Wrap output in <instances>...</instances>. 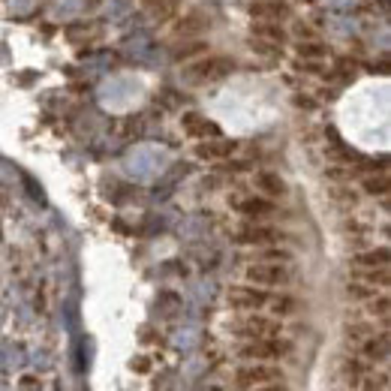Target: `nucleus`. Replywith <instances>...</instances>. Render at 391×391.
<instances>
[{"label":"nucleus","instance_id":"obj_14","mask_svg":"<svg viewBox=\"0 0 391 391\" xmlns=\"http://www.w3.org/2000/svg\"><path fill=\"white\" fill-rule=\"evenodd\" d=\"M352 265H355V268H388V247L359 253V256L352 259Z\"/></svg>","mask_w":391,"mask_h":391},{"label":"nucleus","instance_id":"obj_2","mask_svg":"<svg viewBox=\"0 0 391 391\" xmlns=\"http://www.w3.org/2000/svg\"><path fill=\"white\" fill-rule=\"evenodd\" d=\"M235 383L244 388H256V385H268V383H283V371L280 367H271L265 361H250L244 364L238 373H235Z\"/></svg>","mask_w":391,"mask_h":391},{"label":"nucleus","instance_id":"obj_25","mask_svg":"<svg viewBox=\"0 0 391 391\" xmlns=\"http://www.w3.org/2000/svg\"><path fill=\"white\" fill-rule=\"evenodd\" d=\"M253 391H286L283 385H277V383H268V385H256Z\"/></svg>","mask_w":391,"mask_h":391},{"label":"nucleus","instance_id":"obj_6","mask_svg":"<svg viewBox=\"0 0 391 391\" xmlns=\"http://www.w3.org/2000/svg\"><path fill=\"white\" fill-rule=\"evenodd\" d=\"M268 295L262 286H235V289H229V304L235 307V310H259V307H265L268 304Z\"/></svg>","mask_w":391,"mask_h":391},{"label":"nucleus","instance_id":"obj_18","mask_svg":"<svg viewBox=\"0 0 391 391\" xmlns=\"http://www.w3.org/2000/svg\"><path fill=\"white\" fill-rule=\"evenodd\" d=\"M355 388H361V391H385L388 388V373H367L361 379H355Z\"/></svg>","mask_w":391,"mask_h":391},{"label":"nucleus","instance_id":"obj_7","mask_svg":"<svg viewBox=\"0 0 391 391\" xmlns=\"http://www.w3.org/2000/svg\"><path fill=\"white\" fill-rule=\"evenodd\" d=\"M283 235L271 229V226H262V223H250V226L238 229V235H235V241L238 244H253V247H268V244L280 241Z\"/></svg>","mask_w":391,"mask_h":391},{"label":"nucleus","instance_id":"obj_21","mask_svg":"<svg viewBox=\"0 0 391 391\" xmlns=\"http://www.w3.org/2000/svg\"><path fill=\"white\" fill-rule=\"evenodd\" d=\"M364 190L367 193H373V196H385L388 193V175H371V178H364Z\"/></svg>","mask_w":391,"mask_h":391},{"label":"nucleus","instance_id":"obj_17","mask_svg":"<svg viewBox=\"0 0 391 391\" xmlns=\"http://www.w3.org/2000/svg\"><path fill=\"white\" fill-rule=\"evenodd\" d=\"M355 280H361V283H367V286L385 289V286H388V268H359Z\"/></svg>","mask_w":391,"mask_h":391},{"label":"nucleus","instance_id":"obj_20","mask_svg":"<svg viewBox=\"0 0 391 391\" xmlns=\"http://www.w3.org/2000/svg\"><path fill=\"white\" fill-rule=\"evenodd\" d=\"M388 307H391V301H388V295L383 292V295H373L371 298V304H367V313H371V316H379V319H388Z\"/></svg>","mask_w":391,"mask_h":391},{"label":"nucleus","instance_id":"obj_3","mask_svg":"<svg viewBox=\"0 0 391 391\" xmlns=\"http://www.w3.org/2000/svg\"><path fill=\"white\" fill-rule=\"evenodd\" d=\"M244 277L253 283V286H283L289 280V268L286 262H253L247 271H244Z\"/></svg>","mask_w":391,"mask_h":391},{"label":"nucleus","instance_id":"obj_24","mask_svg":"<svg viewBox=\"0 0 391 391\" xmlns=\"http://www.w3.org/2000/svg\"><path fill=\"white\" fill-rule=\"evenodd\" d=\"M199 51H205V42H193V46L175 49V58H190V54H199Z\"/></svg>","mask_w":391,"mask_h":391},{"label":"nucleus","instance_id":"obj_4","mask_svg":"<svg viewBox=\"0 0 391 391\" xmlns=\"http://www.w3.org/2000/svg\"><path fill=\"white\" fill-rule=\"evenodd\" d=\"M289 352V343L277 340V337H262V340H250L244 343L238 355L244 361H274V359H283Z\"/></svg>","mask_w":391,"mask_h":391},{"label":"nucleus","instance_id":"obj_1","mask_svg":"<svg viewBox=\"0 0 391 391\" xmlns=\"http://www.w3.org/2000/svg\"><path fill=\"white\" fill-rule=\"evenodd\" d=\"M232 70H235V63L229 58H199L193 66H187L184 75L190 78V82H196V85H208V82H220V78H226Z\"/></svg>","mask_w":391,"mask_h":391},{"label":"nucleus","instance_id":"obj_10","mask_svg":"<svg viewBox=\"0 0 391 391\" xmlns=\"http://www.w3.org/2000/svg\"><path fill=\"white\" fill-rule=\"evenodd\" d=\"M361 352H364V359H371V361H385L388 359V331H373L371 337H364L361 340Z\"/></svg>","mask_w":391,"mask_h":391},{"label":"nucleus","instance_id":"obj_8","mask_svg":"<svg viewBox=\"0 0 391 391\" xmlns=\"http://www.w3.org/2000/svg\"><path fill=\"white\" fill-rule=\"evenodd\" d=\"M235 208H238L244 217H250V220H265V217H271L274 211H277L271 199H265V196H250V199H238V202H235Z\"/></svg>","mask_w":391,"mask_h":391},{"label":"nucleus","instance_id":"obj_11","mask_svg":"<svg viewBox=\"0 0 391 391\" xmlns=\"http://www.w3.org/2000/svg\"><path fill=\"white\" fill-rule=\"evenodd\" d=\"M235 151V142H223V139H211V142H202L196 144V156H202V160H223V156H229Z\"/></svg>","mask_w":391,"mask_h":391},{"label":"nucleus","instance_id":"obj_5","mask_svg":"<svg viewBox=\"0 0 391 391\" xmlns=\"http://www.w3.org/2000/svg\"><path fill=\"white\" fill-rule=\"evenodd\" d=\"M235 331L244 334V337L250 340H262V337H277L280 334V322L271 319V316H259V313H250V316H244Z\"/></svg>","mask_w":391,"mask_h":391},{"label":"nucleus","instance_id":"obj_22","mask_svg":"<svg viewBox=\"0 0 391 391\" xmlns=\"http://www.w3.org/2000/svg\"><path fill=\"white\" fill-rule=\"evenodd\" d=\"M346 292H349V298H364V301H371L376 295V286H367L361 280H352L349 286H346Z\"/></svg>","mask_w":391,"mask_h":391},{"label":"nucleus","instance_id":"obj_16","mask_svg":"<svg viewBox=\"0 0 391 391\" xmlns=\"http://www.w3.org/2000/svg\"><path fill=\"white\" fill-rule=\"evenodd\" d=\"M295 51H298V58H301V61H322V58L328 54V49L322 46V42H319L316 37H313V39H301L298 46H295Z\"/></svg>","mask_w":391,"mask_h":391},{"label":"nucleus","instance_id":"obj_15","mask_svg":"<svg viewBox=\"0 0 391 391\" xmlns=\"http://www.w3.org/2000/svg\"><path fill=\"white\" fill-rule=\"evenodd\" d=\"M256 187L262 190L265 196H283L286 193V184H283V178L280 175H274V172H262L259 178H256Z\"/></svg>","mask_w":391,"mask_h":391},{"label":"nucleus","instance_id":"obj_9","mask_svg":"<svg viewBox=\"0 0 391 391\" xmlns=\"http://www.w3.org/2000/svg\"><path fill=\"white\" fill-rule=\"evenodd\" d=\"M250 13L259 21H283L289 15V6L286 0H253Z\"/></svg>","mask_w":391,"mask_h":391},{"label":"nucleus","instance_id":"obj_23","mask_svg":"<svg viewBox=\"0 0 391 391\" xmlns=\"http://www.w3.org/2000/svg\"><path fill=\"white\" fill-rule=\"evenodd\" d=\"M250 46L253 51H259V54H280V46H274V42H265V39H250Z\"/></svg>","mask_w":391,"mask_h":391},{"label":"nucleus","instance_id":"obj_19","mask_svg":"<svg viewBox=\"0 0 391 391\" xmlns=\"http://www.w3.org/2000/svg\"><path fill=\"white\" fill-rule=\"evenodd\" d=\"M268 307H271L277 316H289V313L298 310V301L289 298V295H271V298H268Z\"/></svg>","mask_w":391,"mask_h":391},{"label":"nucleus","instance_id":"obj_12","mask_svg":"<svg viewBox=\"0 0 391 391\" xmlns=\"http://www.w3.org/2000/svg\"><path fill=\"white\" fill-rule=\"evenodd\" d=\"M184 130L190 136H199V139H214L220 136V127L211 124L208 118H199V115H184Z\"/></svg>","mask_w":391,"mask_h":391},{"label":"nucleus","instance_id":"obj_13","mask_svg":"<svg viewBox=\"0 0 391 391\" xmlns=\"http://www.w3.org/2000/svg\"><path fill=\"white\" fill-rule=\"evenodd\" d=\"M253 37L256 39H265V42H274V46H283V27L280 21H256L253 25Z\"/></svg>","mask_w":391,"mask_h":391}]
</instances>
